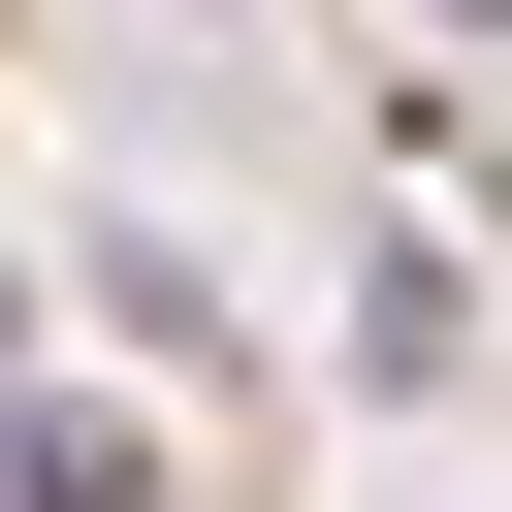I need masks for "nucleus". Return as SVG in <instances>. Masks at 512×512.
Segmentation results:
<instances>
[{
	"mask_svg": "<svg viewBox=\"0 0 512 512\" xmlns=\"http://www.w3.org/2000/svg\"><path fill=\"white\" fill-rule=\"evenodd\" d=\"M0 512H128V416H0Z\"/></svg>",
	"mask_w": 512,
	"mask_h": 512,
	"instance_id": "f257e3e1",
	"label": "nucleus"
}]
</instances>
